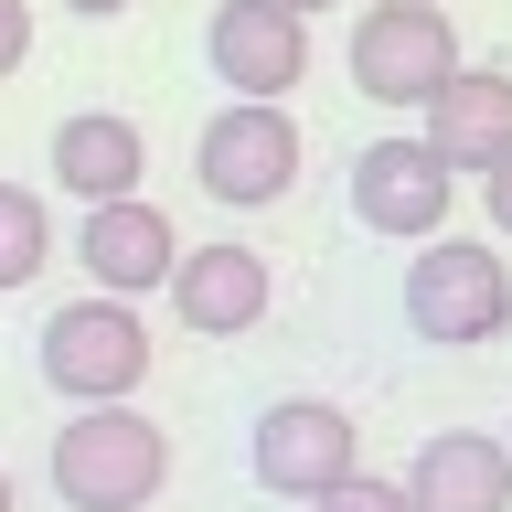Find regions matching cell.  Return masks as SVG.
Segmentation results:
<instances>
[{
	"mask_svg": "<svg viewBox=\"0 0 512 512\" xmlns=\"http://www.w3.org/2000/svg\"><path fill=\"white\" fill-rule=\"evenodd\" d=\"M43 480H54L64 512H150L160 480H171V427L139 416V395H128V406H75L54 427Z\"/></svg>",
	"mask_w": 512,
	"mask_h": 512,
	"instance_id": "obj_1",
	"label": "cell"
},
{
	"mask_svg": "<svg viewBox=\"0 0 512 512\" xmlns=\"http://www.w3.org/2000/svg\"><path fill=\"white\" fill-rule=\"evenodd\" d=\"M32 363H43V384H54L64 406H128V395L150 384L160 342H150V320H139V299L86 288V299H64V310L43 320Z\"/></svg>",
	"mask_w": 512,
	"mask_h": 512,
	"instance_id": "obj_2",
	"label": "cell"
},
{
	"mask_svg": "<svg viewBox=\"0 0 512 512\" xmlns=\"http://www.w3.org/2000/svg\"><path fill=\"white\" fill-rule=\"evenodd\" d=\"M406 331L438 352H480L512 331V267L480 235H427L406 256Z\"/></svg>",
	"mask_w": 512,
	"mask_h": 512,
	"instance_id": "obj_3",
	"label": "cell"
},
{
	"mask_svg": "<svg viewBox=\"0 0 512 512\" xmlns=\"http://www.w3.org/2000/svg\"><path fill=\"white\" fill-rule=\"evenodd\" d=\"M192 182L214 192V203H235V214L288 203V192H299V118H288V96H235V107H214L203 139H192Z\"/></svg>",
	"mask_w": 512,
	"mask_h": 512,
	"instance_id": "obj_4",
	"label": "cell"
},
{
	"mask_svg": "<svg viewBox=\"0 0 512 512\" xmlns=\"http://www.w3.org/2000/svg\"><path fill=\"white\" fill-rule=\"evenodd\" d=\"M459 64L470 54H459V32H448L438 0H374L352 22V86L374 96V107H427Z\"/></svg>",
	"mask_w": 512,
	"mask_h": 512,
	"instance_id": "obj_5",
	"label": "cell"
},
{
	"mask_svg": "<svg viewBox=\"0 0 512 512\" xmlns=\"http://www.w3.org/2000/svg\"><path fill=\"white\" fill-rule=\"evenodd\" d=\"M246 459H256V480H267L278 502H320L331 480L363 470V427H352L331 395H278V406L256 416Z\"/></svg>",
	"mask_w": 512,
	"mask_h": 512,
	"instance_id": "obj_6",
	"label": "cell"
},
{
	"mask_svg": "<svg viewBox=\"0 0 512 512\" xmlns=\"http://www.w3.org/2000/svg\"><path fill=\"white\" fill-rule=\"evenodd\" d=\"M448 203H459V171H448L427 139L352 150V224H374L395 246H427V235H448Z\"/></svg>",
	"mask_w": 512,
	"mask_h": 512,
	"instance_id": "obj_7",
	"label": "cell"
},
{
	"mask_svg": "<svg viewBox=\"0 0 512 512\" xmlns=\"http://www.w3.org/2000/svg\"><path fill=\"white\" fill-rule=\"evenodd\" d=\"M203 64L235 96H288L310 75V22L278 11V0H224L214 22H203Z\"/></svg>",
	"mask_w": 512,
	"mask_h": 512,
	"instance_id": "obj_8",
	"label": "cell"
},
{
	"mask_svg": "<svg viewBox=\"0 0 512 512\" xmlns=\"http://www.w3.org/2000/svg\"><path fill=\"white\" fill-rule=\"evenodd\" d=\"M75 256H86V278L107 288V299H150V288H171V267H182V235H171V214H160L150 192H118V203H86Z\"/></svg>",
	"mask_w": 512,
	"mask_h": 512,
	"instance_id": "obj_9",
	"label": "cell"
},
{
	"mask_svg": "<svg viewBox=\"0 0 512 512\" xmlns=\"http://www.w3.org/2000/svg\"><path fill=\"white\" fill-rule=\"evenodd\" d=\"M160 299L182 310L192 342H235V331H256V320H267L278 278H267V256H256V246L214 235V246H182V267H171V288H160Z\"/></svg>",
	"mask_w": 512,
	"mask_h": 512,
	"instance_id": "obj_10",
	"label": "cell"
},
{
	"mask_svg": "<svg viewBox=\"0 0 512 512\" xmlns=\"http://www.w3.org/2000/svg\"><path fill=\"white\" fill-rule=\"evenodd\" d=\"M406 502L416 512H512V448L491 427H438L406 459Z\"/></svg>",
	"mask_w": 512,
	"mask_h": 512,
	"instance_id": "obj_11",
	"label": "cell"
},
{
	"mask_svg": "<svg viewBox=\"0 0 512 512\" xmlns=\"http://www.w3.org/2000/svg\"><path fill=\"white\" fill-rule=\"evenodd\" d=\"M448 171H491L512 160V75L502 64H459L438 96H427V128H416Z\"/></svg>",
	"mask_w": 512,
	"mask_h": 512,
	"instance_id": "obj_12",
	"label": "cell"
},
{
	"mask_svg": "<svg viewBox=\"0 0 512 512\" xmlns=\"http://www.w3.org/2000/svg\"><path fill=\"white\" fill-rule=\"evenodd\" d=\"M43 171H54L75 203H118V192H139V171H150V139H139V118H118V107H75V118L54 128Z\"/></svg>",
	"mask_w": 512,
	"mask_h": 512,
	"instance_id": "obj_13",
	"label": "cell"
},
{
	"mask_svg": "<svg viewBox=\"0 0 512 512\" xmlns=\"http://www.w3.org/2000/svg\"><path fill=\"white\" fill-rule=\"evenodd\" d=\"M54 267V214H43V192L0 182V288H32Z\"/></svg>",
	"mask_w": 512,
	"mask_h": 512,
	"instance_id": "obj_14",
	"label": "cell"
},
{
	"mask_svg": "<svg viewBox=\"0 0 512 512\" xmlns=\"http://www.w3.org/2000/svg\"><path fill=\"white\" fill-rule=\"evenodd\" d=\"M310 512H416L406 502V480H374V470H352V480H331Z\"/></svg>",
	"mask_w": 512,
	"mask_h": 512,
	"instance_id": "obj_15",
	"label": "cell"
},
{
	"mask_svg": "<svg viewBox=\"0 0 512 512\" xmlns=\"http://www.w3.org/2000/svg\"><path fill=\"white\" fill-rule=\"evenodd\" d=\"M32 54V0H0V75H22Z\"/></svg>",
	"mask_w": 512,
	"mask_h": 512,
	"instance_id": "obj_16",
	"label": "cell"
},
{
	"mask_svg": "<svg viewBox=\"0 0 512 512\" xmlns=\"http://www.w3.org/2000/svg\"><path fill=\"white\" fill-rule=\"evenodd\" d=\"M480 203H491V235H512V160H491V171H480Z\"/></svg>",
	"mask_w": 512,
	"mask_h": 512,
	"instance_id": "obj_17",
	"label": "cell"
},
{
	"mask_svg": "<svg viewBox=\"0 0 512 512\" xmlns=\"http://www.w3.org/2000/svg\"><path fill=\"white\" fill-rule=\"evenodd\" d=\"M64 11H75V22H118L128 0H64Z\"/></svg>",
	"mask_w": 512,
	"mask_h": 512,
	"instance_id": "obj_18",
	"label": "cell"
},
{
	"mask_svg": "<svg viewBox=\"0 0 512 512\" xmlns=\"http://www.w3.org/2000/svg\"><path fill=\"white\" fill-rule=\"evenodd\" d=\"M278 11H299V22H310V11H331V0H278Z\"/></svg>",
	"mask_w": 512,
	"mask_h": 512,
	"instance_id": "obj_19",
	"label": "cell"
},
{
	"mask_svg": "<svg viewBox=\"0 0 512 512\" xmlns=\"http://www.w3.org/2000/svg\"><path fill=\"white\" fill-rule=\"evenodd\" d=\"M0 512H22V491H11V470H0Z\"/></svg>",
	"mask_w": 512,
	"mask_h": 512,
	"instance_id": "obj_20",
	"label": "cell"
},
{
	"mask_svg": "<svg viewBox=\"0 0 512 512\" xmlns=\"http://www.w3.org/2000/svg\"><path fill=\"white\" fill-rule=\"evenodd\" d=\"M502 448H512V416H502Z\"/></svg>",
	"mask_w": 512,
	"mask_h": 512,
	"instance_id": "obj_21",
	"label": "cell"
},
{
	"mask_svg": "<svg viewBox=\"0 0 512 512\" xmlns=\"http://www.w3.org/2000/svg\"><path fill=\"white\" fill-rule=\"evenodd\" d=\"M363 11H374V0H363Z\"/></svg>",
	"mask_w": 512,
	"mask_h": 512,
	"instance_id": "obj_22",
	"label": "cell"
}]
</instances>
